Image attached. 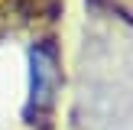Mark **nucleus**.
I'll list each match as a JSON object with an SVG mask.
<instances>
[{"instance_id":"1","label":"nucleus","mask_w":133,"mask_h":130,"mask_svg":"<svg viewBox=\"0 0 133 130\" xmlns=\"http://www.w3.org/2000/svg\"><path fill=\"white\" fill-rule=\"evenodd\" d=\"M55 88H58V58L52 46H32L29 49V104H26V117L32 114L42 117L55 104Z\"/></svg>"}]
</instances>
